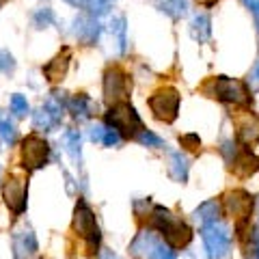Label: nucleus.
<instances>
[{
  "mask_svg": "<svg viewBox=\"0 0 259 259\" xmlns=\"http://www.w3.org/2000/svg\"><path fill=\"white\" fill-rule=\"evenodd\" d=\"M32 123H35L37 130H44V132H48V130H52L56 123H59V121L50 115V110H48L46 106H41L35 112V117H32Z\"/></svg>",
  "mask_w": 259,
  "mask_h": 259,
  "instance_id": "a878e982",
  "label": "nucleus"
},
{
  "mask_svg": "<svg viewBox=\"0 0 259 259\" xmlns=\"http://www.w3.org/2000/svg\"><path fill=\"white\" fill-rule=\"evenodd\" d=\"M119 139L121 136L115 132V130H106V134H104V145H106V147H112V145H117L119 143Z\"/></svg>",
  "mask_w": 259,
  "mask_h": 259,
  "instance_id": "473e14b6",
  "label": "nucleus"
},
{
  "mask_svg": "<svg viewBox=\"0 0 259 259\" xmlns=\"http://www.w3.org/2000/svg\"><path fill=\"white\" fill-rule=\"evenodd\" d=\"M248 84H250V89H255V91H259V63L253 67V71H250V76H248Z\"/></svg>",
  "mask_w": 259,
  "mask_h": 259,
  "instance_id": "f704fd0d",
  "label": "nucleus"
},
{
  "mask_svg": "<svg viewBox=\"0 0 259 259\" xmlns=\"http://www.w3.org/2000/svg\"><path fill=\"white\" fill-rule=\"evenodd\" d=\"M5 3H7V0H0V7H3V5H5Z\"/></svg>",
  "mask_w": 259,
  "mask_h": 259,
  "instance_id": "58836bf2",
  "label": "nucleus"
},
{
  "mask_svg": "<svg viewBox=\"0 0 259 259\" xmlns=\"http://www.w3.org/2000/svg\"><path fill=\"white\" fill-rule=\"evenodd\" d=\"M218 216H221V205H218L216 201H205V203H201L197 209H194V218L203 225L216 223Z\"/></svg>",
  "mask_w": 259,
  "mask_h": 259,
  "instance_id": "412c9836",
  "label": "nucleus"
},
{
  "mask_svg": "<svg viewBox=\"0 0 259 259\" xmlns=\"http://www.w3.org/2000/svg\"><path fill=\"white\" fill-rule=\"evenodd\" d=\"M190 35L197 39L199 44H207L209 37H212V26H209V18L205 13H199L192 18L190 24Z\"/></svg>",
  "mask_w": 259,
  "mask_h": 259,
  "instance_id": "6ab92c4d",
  "label": "nucleus"
},
{
  "mask_svg": "<svg viewBox=\"0 0 259 259\" xmlns=\"http://www.w3.org/2000/svg\"><path fill=\"white\" fill-rule=\"evenodd\" d=\"M11 110H13V115L15 117H24L28 112V102H26V97L20 95V93H15L11 97Z\"/></svg>",
  "mask_w": 259,
  "mask_h": 259,
  "instance_id": "cd10ccee",
  "label": "nucleus"
},
{
  "mask_svg": "<svg viewBox=\"0 0 259 259\" xmlns=\"http://www.w3.org/2000/svg\"><path fill=\"white\" fill-rule=\"evenodd\" d=\"M106 123L119 136H125V139H136L143 132V121L139 117V112L134 110V106H130L125 102L115 104L106 112Z\"/></svg>",
  "mask_w": 259,
  "mask_h": 259,
  "instance_id": "f03ea898",
  "label": "nucleus"
},
{
  "mask_svg": "<svg viewBox=\"0 0 259 259\" xmlns=\"http://www.w3.org/2000/svg\"><path fill=\"white\" fill-rule=\"evenodd\" d=\"M158 9L168 18L180 20L188 13V0H158Z\"/></svg>",
  "mask_w": 259,
  "mask_h": 259,
  "instance_id": "aec40b11",
  "label": "nucleus"
},
{
  "mask_svg": "<svg viewBox=\"0 0 259 259\" xmlns=\"http://www.w3.org/2000/svg\"><path fill=\"white\" fill-rule=\"evenodd\" d=\"M257 259H259V250H257Z\"/></svg>",
  "mask_w": 259,
  "mask_h": 259,
  "instance_id": "ea45409f",
  "label": "nucleus"
},
{
  "mask_svg": "<svg viewBox=\"0 0 259 259\" xmlns=\"http://www.w3.org/2000/svg\"><path fill=\"white\" fill-rule=\"evenodd\" d=\"M188 158L184 156L182 151H171L168 153V173H171V177L175 182H186L188 180Z\"/></svg>",
  "mask_w": 259,
  "mask_h": 259,
  "instance_id": "dca6fc26",
  "label": "nucleus"
},
{
  "mask_svg": "<svg viewBox=\"0 0 259 259\" xmlns=\"http://www.w3.org/2000/svg\"><path fill=\"white\" fill-rule=\"evenodd\" d=\"M238 136L244 145H253L259 139V121L253 115H246L244 119H238Z\"/></svg>",
  "mask_w": 259,
  "mask_h": 259,
  "instance_id": "f3484780",
  "label": "nucleus"
},
{
  "mask_svg": "<svg viewBox=\"0 0 259 259\" xmlns=\"http://www.w3.org/2000/svg\"><path fill=\"white\" fill-rule=\"evenodd\" d=\"M104 134H106V127H104V125H93L91 130H89V139L95 141V143H102Z\"/></svg>",
  "mask_w": 259,
  "mask_h": 259,
  "instance_id": "2f4dec72",
  "label": "nucleus"
},
{
  "mask_svg": "<svg viewBox=\"0 0 259 259\" xmlns=\"http://www.w3.org/2000/svg\"><path fill=\"white\" fill-rule=\"evenodd\" d=\"M197 3H199V5H207V7H209V5H214L216 0H197Z\"/></svg>",
  "mask_w": 259,
  "mask_h": 259,
  "instance_id": "4c0bfd02",
  "label": "nucleus"
},
{
  "mask_svg": "<svg viewBox=\"0 0 259 259\" xmlns=\"http://www.w3.org/2000/svg\"><path fill=\"white\" fill-rule=\"evenodd\" d=\"M151 223L158 227V229L164 233L166 242L171 244L173 248H184L190 244L192 240V229L188 225H186L184 221H180V218H175L168 209L164 207H156L151 214Z\"/></svg>",
  "mask_w": 259,
  "mask_h": 259,
  "instance_id": "f257e3e1",
  "label": "nucleus"
},
{
  "mask_svg": "<svg viewBox=\"0 0 259 259\" xmlns=\"http://www.w3.org/2000/svg\"><path fill=\"white\" fill-rule=\"evenodd\" d=\"M201 236H203V242H205L209 259H223L227 253H229V246H231L229 229H227L225 225H221L218 221L203 225Z\"/></svg>",
  "mask_w": 259,
  "mask_h": 259,
  "instance_id": "39448f33",
  "label": "nucleus"
},
{
  "mask_svg": "<svg viewBox=\"0 0 259 259\" xmlns=\"http://www.w3.org/2000/svg\"><path fill=\"white\" fill-rule=\"evenodd\" d=\"M67 69H69V50H65L63 54L54 56V59L46 65L44 74L50 82H61V80L67 76Z\"/></svg>",
  "mask_w": 259,
  "mask_h": 259,
  "instance_id": "4468645a",
  "label": "nucleus"
},
{
  "mask_svg": "<svg viewBox=\"0 0 259 259\" xmlns=\"http://www.w3.org/2000/svg\"><path fill=\"white\" fill-rule=\"evenodd\" d=\"M0 139L7 145H13L18 141V132H15L13 121L9 119V115H3V112H0Z\"/></svg>",
  "mask_w": 259,
  "mask_h": 259,
  "instance_id": "393cba45",
  "label": "nucleus"
},
{
  "mask_svg": "<svg viewBox=\"0 0 259 259\" xmlns=\"http://www.w3.org/2000/svg\"><path fill=\"white\" fill-rule=\"evenodd\" d=\"M231 171L238 177H250L253 173L259 171V158L253 156L250 151H240L231 160Z\"/></svg>",
  "mask_w": 259,
  "mask_h": 259,
  "instance_id": "ddd939ff",
  "label": "nucleus"
},
{
  "mask_svg": "<svg viewBox=\"0 0 259 259\" xmlns=\"http://www.w3.org/2000/svg\"><path fill=\"white\" fill-rule=\"evenodd\" d=\"M130 89H132L130 78L119 67H112L104 74V97L108 104H121L127 97Z\"/></svg>",
  "mask_w": 259,
  "mask_h": 259,
  "instance_id": "0eeeda50",
  "label": "nucleus"
},
{
  "mask_svg": "<svg viewBox=\"0 0 259 259\" xmlns=\"http://www.w3.org/2000/svg\"><path fill=\"white\" fill-rule=\"evenodd\" d=\"M15 69V59L9 50H0V71L3 74H9V71Z\"/></svg>",
  "mask_w": 259,
  "mask_h": 259,
  "instance_id": "c756f323",
  "label": "nucleus"
},
{
  "mask_svg": "<svg viewBox=\"0 0 259 259\" xmlns=\"http://www.w3.org/2000/svg\"><path fill=\"white\" fill-rule=\"evenodd\" d=\"M67 108L76 119H89L93 112V102H91V97H87L84 93H78L67 102Z\"/></svg>",
  "mask_w": 259,
  "mask_h": 259,
  "instance_id": "a211bd4d",
  "label": "nucleus"
},
{
  "mask_svg": "<svg viewBox=\"0 0 259 259\" xmlns=\"http://www.w3.org/2000/svg\"><path fill=\"white\" fill-rule=\"evenodd\" d=\"M15 257L18 259H30L37 253V238L32 231H20V236H15L13 240Z\"/></svg>",
  "mask_w": 259,
  "mask_h": 259,
  "instance_id": "2eb2a0df",
  "label": "nucleus"
},
{
  "mask_svg": "<svg viewBox=\"0 0 259 259\" xmlns=\"http://www.w3.org/2000/svg\"><path fill=\"white\" fill-rule=\"evenodd\" d=\"M149 108L153 112V117L164 121V123H173L180 112V93L173 87H164L156 91L149 97Z\"/></svg>",
  "mask_w": 259,
  "mask_h": 259,
  "instance_id": "20e7f679",
  "label": "nucleus"
},
{
  "mask_svg": "<svg viewBox=\"0 0 259 259\" xmlns=\"http://www.w3.org/2000/svg\"><path fill=\"white\" fill-rule=\"evenodd\" d=\"M136 139H139L143 145H147V147H162V145H164L160 136H156L153 132H149V130H143V132L136 136Z\"/></svg>",
  "mask_w": 259,
  "mask_h": 259,
  "instance_id": "c85d7f7f",
  "label": "nucleus"
},
{
  "mask_svg": "<svg viewBox=\"0 0 259 259\" xmlns=\"http://www.w3.org/2000/svg\"><path fill=\"white\" fill-rule=\"evenodd\" d=\"M74 231L80 238L89 240L91 244H97V240H100V229H97V223H95V214L84 201H78V205L74 209Z\"/></svg>",
  "mask_w": 259,
  "mask_h": 259,
  "instance_id": "6e6552de",
  "label": "nucleus"
},
{
  "mask_svg": "<svg viewBox=\"0 0 259 259\" xmlns=\"http://www.w3.org/2000/svg\"><path fill=\"white\" fill-rule=\"evenodd\" d=\"M225 203L229 214L236 218L238 225H242L253 212V197L246 192V190H233V192H227L225 197Z\"/></svg>",
  "mask_w": 259,
  "mask_h": 259,
  "instance_id": "9b49d317",
  "label": "nucleus"
},
{
  "mask_svg": "<svg viewBox=\"0 0 259 259\" xmlns=\"http://www.w3.org/2000/svg\"><path fill=\"white\" fill-rule=\"evenodd\" d=\"M166 250L164 242H162L156 233L151 231H141L130 244V253L136 259H160V255Z\"/></svg>",
  "mask_w": 259,
  "mask_h": 259,
  "instance_id": "1a4fd4ad",
  "label": "nucleus"
},
{
  "mask_svg": "<svg viewBox=\"0 0 259 259\" xmlns=\"http://www.w3.org/2000/svg\"><path fill=\"white\" fill-rule=\"evenodd\" d=\"M3 197L13 214H22L26 209V182L22 177H9L3 186Z\"/></svg>",
  "mask_w": 259,
  "mask_h": 259,
  "instance_id": "9d476101",
  "label": "nucleus"
},
{
  "mask_svg": "<svg viewBox=\"0 0 259 259\" xmlns=\"http://www.w3.org/2000/svg\"><path fill=\"white\" fill-rule=\"evenodd\" d=\"M110 32H112V37L117 39L119 52H125L127 39H125V18H123V15H119V18L112 20V24H110Z\"/></svg>",
  "mask_w": 259,
  "mask_h": 259,
  "instance_id": "b1692460",
  "label": "nucleus"
},
{
  "mask_svg": "<svg viewBox=\"0 0 259 259\" xmlns=\"http://www.w3.org/2000/svg\"><path fill=\"white\" fill-rule=\"evenodd\" d=\"M22 166L26 171H37V168L46 166L48 158H50V145H48L41 136H26L22 143Z\"/></svg>",
  "mask_w": 259,
  "mask_h": 259,
  "instance_id": "423d86ee",
  "label": "nucleus"
},
{
  "mask_svg": "<svg viewBox=\"0 0 259 259\" xmlns=\"http://www.w3.org/2000/svg\"><path fill=\"white\" fill-rule=\"evenodd\" d=\"M180 143H182V147L190 149V151H197L201 147V141H199L197 134H184L182 139H180Z\"/></svg>",
  "mask_w": 259,
  "mask_h": 259,
  "instance_id": "7c9ffc66",
  "label": "nucleus"
},
{
  "mask_svg": "<svg viewBox=\"0 0 259 259\" xmlns=\"http://www.w3.org/2000/svg\"><path fill=\"white\" fill-rule=\"evenodd\" d=\"M65 141V147H67V153L71 156V160L74 162H80V158H82V149H80V134L78 130H67L63 136Z\"/></svg>",
  "mask_w": 259,
  "mask_h": 259,
  "instance_id": "5701e85b",
  "label": "nucleus"
},
{
  "mask_svg": "<svg viewBox=\"0 0 259 259\" xmlns=\"http://www.w3.org/2000/svg\"><path fill=\"white\" fill-rule=\"evenodd\" d=\"M102 259H119V255L112 253L110 248H102Z\"/></svg>",
  "mask_w": 259,
  "mask_h": 259,
  "instance_id": "c9c22d12",
  "label": "nucleus"
},
{
  "mask_svg": "<svg viewBox=\"0 0 259 259\" xmlns=\"http://www.w3.org/2000/svg\"><path fill=\"white\" fill-rule=\"evenodd\" d=\"M203 93H207L209 97L214 100H221V102H229V104H248L250 102V95H248V89L240 82V80H233V78H212L203 84Z\"/></svg>",
  "mask_w": 259,
  "mask_h": 259,
  "instance_id": "7ed1b4c3",
  "label": "nucleus"
},
{
  "mask_svg": "<svg viewBox=\"0 0 259 259\" xmlns=\"http://www.w3.org/2000/svg\"><path fill=\"white\" fill-rule=\"evenodd\" d=\"M102 32V26L100 22L93 20V18H87V15H80V18H76L74 22V35L80 44L84 46H93L97 41V37H100Z\"/></svg>",
  "mask_w": 259,
  "mask_h": 259,
  "instance_id": "f8f14e48",
  "label": "nucleus"
},
{
  "mask_svg": "<svg viewBox=\"0 0 259 259\" xmlns=\"http://www.w3.org/2000/svg\"><path fill=\"white\" fill-rule=\"evenodd\" d=\"M67 3L78 7V9H87L93 15H104L110 9V0H67Z\"/></svg>",
  "mask_w": 259,
  "mask_h": 259,
  "instance_id": "4be33fe9",
  "label": "nucleus"
},
{
  "mask_svg": "<svg viewBox=\"0 0 259 259\" xmlns=\"http://www.w3.org/2000/svg\"><path fill=\"white\" fill-rule=\"evenodd\" d=\"M52 22H54V13H52V9H48V7L37 9L35 15H32V24H35L37 28H48Z\"/></svg>",
  "mask_w": 259,
  "mask_h": 259,
  "instance_id": "bb28decb",
  "label": "nucleus"
},
{
  "mask_svg": "<svg viewBox=\"0 0 259 259\" xmlns=\"http://www.w3.org/2000/svg\"><path fill=\"white\" fill-rule=\"evenodd\" d=\"M160 259H175V253H173V250H168V248H166L164 253L160 255Z\"/></svg>",
  "mask_w": 259,
  "mask_h": 259,
  "instance_id": "e433bc0d",
  "label": "nucleus"
},
{
  "mask_svg": "<svg viewBox=\"0 0 259 259\" xmlns=\"http://www.w3.org/2000/svg\"><path fill=\"white\" fill-rule=\"evenodd\" d=\"M248 9H250V13L255 15V22H257V30H259V0H242Z\"/></svg>",
  "mask_w": 259,
  "mask_h": 259,
  "instance_id": "72a5a7b5",
  "label": "nucleus"
}]
</instances>
